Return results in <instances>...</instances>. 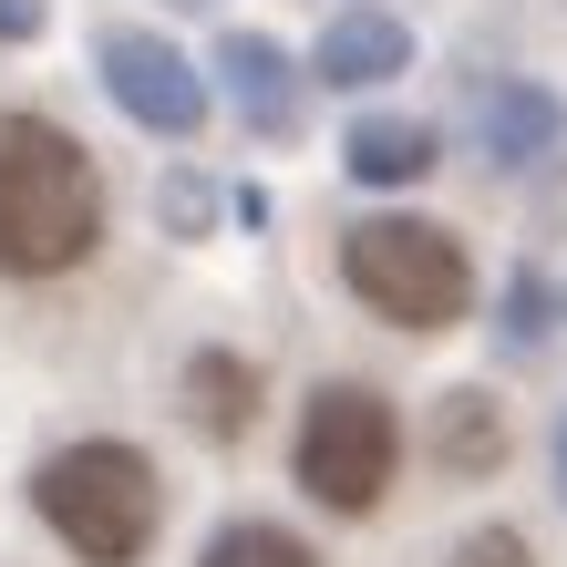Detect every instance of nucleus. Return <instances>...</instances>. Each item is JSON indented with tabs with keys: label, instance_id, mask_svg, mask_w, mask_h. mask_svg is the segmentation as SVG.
I'll return each instance as SVG.
<instances>
[{
	"label": "nucleus",
	"instance_id": "obj_3",
	"mask_svg": "<svg viewBox=\"0 0 567 567\" xmlns=\"http://www.w3.org/2000/svg\"><path fill=\"white\" fill-rule=\"evenodd\" d=\"M341 279H351L361 310L392 320V330H454L464 299H475V258L433 217H361L341 238Z\"/></svg>",
	"mask_w": 567,
	"mask_h": 567
},
{
	"label": "nucleus",
	"instance_id": "obj_13",
	"mask_svg": "<svg viewBox=\"0 0 567 567\" xmlns=\"http://www.w3.org/2000/svg\"><path fill=\"white\" fill-rule=\"evenodd\" d=\"M454 567H537V557H526V537H516V526H475V537L454 547Z\"/></svg>",
	"mask_w": 567,
	"mask_h": 567
},
{
	"label": "nucleus",
	"instance_id": "obj_8",
	"mask_svg": "<svg viewBox=\"0 0 567 567\" xmlns=\"http://www.w3.org/2000/svg\"><path fill=\"white\" fill-rule=\"evenodd\" d=\"M217 73H227V93H238V114L258 124V135H289L299 124V62L269 42V31H227Z\"/></svg>",
	"mask_w": 567,
	"mask_h": 567
},
{
	"label": "nucleus",
	"instance_id": "obj_4",
	"mask_svg": "<svg viewBox=\"0 0 567 567\" xmlns=\"http://www.w3.org/2000/svg\"><path fill=\"white\" fill-rule=\"evenodd\" d=\"M392 454H403V423L372 382H320L310 413H299V485L320 495L330 516H372L392 485Z\"/></svg>",
	"mask_w": 567,
	"mask_h": 567
},
{
	"label": "nucleus",
	"instance_id": "obj_2",
	"mask_svg": "<svg viewBox=\"0 0 567 567\" xmlns=\"http://www.w3.org/2000/svg\"><path fill=\"white\" fill-rule=\"evenodd\" d=\"M31 506L62 547L83 567H135L165 526V495H155V464L135 444H114V433H83V444H62L42 475H31Z\"/></svg>",
	"mask_w": 567,
	"mask_h": 567
},
{
	"label": "nucleus",
	"instance_id": "obj_1",
	"mask_svg": "<svg viewBox=\"0 0 567 567\" xmlns=\"http://www.w3.org/2000/svg\"><path fill=\"white\" fill-rule=\"evenodd\" d=\"M104 238V176L93 155L42 114H0V269L62 279Z\"/></svg>",
	"mask_w": 567,
	"mask_h": 567
},
{
	"label": "nucleus",
	"instance_id": "obj_15",
	"mask_svg": "<svg viewBox=\"0 0 567 567\" xmlns=\"http://www.w3.org/2000/svg\"><path fill=\"white\" fill-rule=\"evenodd\" d=\"M42 31V0H0V42H31Z\"/></svg>",
	"mask_w": 567,
	"mask_h": 567
},
{
	"label": "nucleus",
	"instance_id": "obj_7",
	"mask_svg": "<svg viewBox=\"0 0 567 567\" xmlns=\"http://www.w3.org/2000/svg\"><path fill=\"white\" fill-rule=\"evenodd\" d=\"M413 62V31L392 21V11H341L320 31V52H310V73L320 83H341V93H372V83H392Z\"/></svg>",
	"mask_w": 567,
	"mask_h": 567
},
{
	"label": "nucleus",
	"instance_id": "obj_12",
	"mask_svg": "<svg viewBox=\"0 0 567 567\" xmlns=\"http://www.w3.org/2000/svg\"><path fill=\"white\" fill-rule=\"evenodd\" d=\"M196 567H320V557L299 547L289 526H258V516H248V526H217V547L196 557Z\"/></svg>",
	"mask_w": 567,
	"mask_h": 567
},
{
	"label": "nucleus",
	"instance_id": "obj_11",
	"mask_svg": "<svg viewBox=\"0 0 567 567\" xmlns=\"http://www.w3.org/2000/svg\"><path fill=\"white\" fill-rule=\"evenodd\" d=\"M433 454H444L454 475H485V464L506 454V413H495L485 392H454V403H444V423H433Z\"/></svg>",
	"mask_w": 567,
	"mask_h": 567
},
{
	"label": "nucleus",
	"instance_id": "obj_10",
	"mask_svg": "<svg viewBox=\"0 0 567 567\" xmlns=\"http://www.w3.org/2000/svg\"><path fill=\"white\" fill-rule=\"evenodd\" d=\"M186 403L207 413V433H248L258 372H248V361H227V351H196V361H186Z\"/></svg>",
	"mask_w": 567,
	"mask_h": 567
},
{
	"label": "nucleus",
	"instance_id": "obj_9",
	"mask_svg": "<svg viewBox=\"0 0 567 567\" xmlns=\"http://www.w3.org/2000/svg\"><path fill=\"white\" fill-rule=\"evenodd\" d=\"M341 165H351L361 186H413L423 165H433V124H413V114H361L351 145H341Z\"/></svg>",
	"mask_w": 567,
	"mask_h": 567
},
{
	"label": "nucleus",
	"instance_id": "obj_14",
	"mask_svg": "<svg viewBox=\"0 0 567 567\" xmlns=\"http://www.w3.org/2000/svg\"><path fill=\"white\" fill-rule=\"evenodd\" d=\"M537 330H547V289L516 279V299H506V341H537Z\"/></svg>",
	"mask_w": 567,
	"mask_h": 567
},
{
	"label": "nucleus",
	"instance_id": "obj_5",
	"mask_svg": "<svg viewBox=\"0 0 567 567\" xmlns=\"http://www.w3.org/2000/svg\"><path fill=\"white\" fill-rule=\"evenodd\" d=\"M93 62H104V93L145 124V135H196V124H207V83H196V62L176 42H155V31H104Z\"/></svg>",
	"mask_w": 567,
	"mask_h": 567
},
{
	"label": "nucleus",
	"instance_id": "obj_16",
	"mask_svg": "<svg viewBox=\"0 0 567 567\" xmlns=\"http://www.w3.org/2000/svg\"><path fill=\"white\" fill-rule=\"evenodd\" d=\"M557 495H567V423H557Z\"/></svg>",
	"mask_w": 567,
	"mask_h": 567
},
{
	"label": "nucleus",
	"instance_id": "obj_6",
	"mask_svg": "<svg viewBox=\"0 0 567 567\" xmlns=\"http://www.w3.org/2000/svg\"><path fill=\"white\" fill-rule=\"evenodd\" d=\"M475 135H485L495 165H537V155H557V135H567V104H557L547 83L485 73V83H475Z\"/></svg>",
	"mask_w": 567,
	"mask_h": 567
},
{
	"label": "nucleus",
	"instance_id": "obj_17",
	"mask_svg": "<svg viewBox=\"0 0 567 567\" xmlns=\"http://www.w3.org/2000/svg\"><path fill=\"white\" fill-rule=\"evenodd\" d=\"M186 11H207V0H186Z\"/></svg>",
	"mask_w": 567,
	"mask_h": 567
}]
</instances>
